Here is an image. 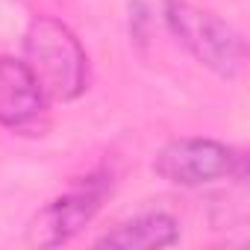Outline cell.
I'll return each mask as SVG.
<instances>
[{"label":"cell","instance_id":"1","mask_svg":"<svg viewBox=\"0 0 250 250\" xmlns=\"http://www.w3.org/2000/svg\"><path fill=\"white\" fill-rule=\"evenodd\" d=\"M24 62L50 100H77L88 88V56L56 18H36L24 36Z\"/></svg>","mask_w":250,"mask_h":250},{"label":"cell","instance_id":"2","mask_svg":"<svg viewBox=\"0 0 250 250\" xmlns=\"http://www.w3.org/2000/svg\"><path fill=\"white\" fill-rule=\"evenodd\" d=\"M162 18L171 36L209 71L232 80L244 65V39L218 15L197 9L186 0H165Z\"/></svg>","mask_w":250,"mask_h":250},{"label":"cell","instance_id":"3","mask_svg":"<svg viewBox=\"0 0 250 250\" xmlns=\"http://www.w3.org/2000/svg\"><path fill=\"white\" fill-rule=\"evenodd\" d=\"M153 171L186 188L244 177V153L215 139H174L153 156Z\"/></svg>","mask_w":250,"mask_h":250},{"label":"cell","instance_id":"4","mask_svg":"<svg viewBox=\"0 0 250 250\" xmlns=\"http://www.w3.org/2000/svg\"><path fill=\"white\" fill-rule=\"evenodd\" d=\"M112 191L106 177H83L74 183L65 194L53 197L47 206H42L33 221L27 224L24 241L30 247H59L68 244L83 227L91 224V218L100 212L106 194Z\"/></svg>","mask_w":250,"mask_h":250},{"label":"cell","instance_id":"5","mask_svg":"<svg viewBox=\"0 0 250 250\" xmlns=\"http://www.w3.org/2000/svg\"><path fill=\"white\" fill-rule=\"evenodd\" d=\"M47 94L24 59H0V124L18 136H44L50 127Z\"/></svg>","mask_w":250,"mask_h":250},{"label":"cell","instance_id":"6","mask_svg":"<svg viewBox=\"0 0 250 250\" xmlns=\"http://www.w3.org/2000/svg\"><path fill=\"white\" fill-rule=\"evenodd\" d=\"M180 241V227L171 215L165 212H147L136 215L103 232L94 247H109V250H162Z\"/></svg>","mask_w":250,"mask_h":250}]
</instances>
